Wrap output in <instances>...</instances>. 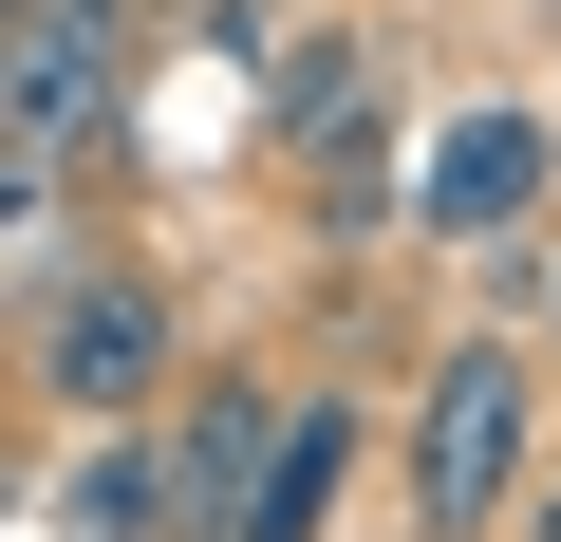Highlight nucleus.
Instances as JSON below:
<instances>
[{
    "instance_id": "nucleus-8",
    "label": "nucleus",
    "mask_w": 561,
    "mask_h": 542,
    "mask_svg": "<svg viewBox=\"0 0 561 542\" xmlns=\"http://www.w3.org/2000/svg\"><path fill=\"white\" fill-rule=\"evenodd\" d=\"M542 542H561V486H542Z\"/></svg>"
},
{
    "instance_id": "nucleus-7",
    "label": "nucleus",
    "mask_w": 561,
    "mask_h": 542,
    "mask_svg": "<svg viewBox=\"0 0 561 542\" xmlns=\"http://www.w3.org/2000/svg\"><path fill=\"white\" fill-rule=\"evenodd\" d=\"M337 486H356V412L319 393L300 430H280V486H262V523H243V542H319V523H337Z\"/></svg>"
},
{
    "instance_id": "nucleus-2",
    "label": "nucleus",
    "mask_w": 561,
    "mask_h": 542,
    "mask_svg": "<svg viewBox=\"0 0 561 542\" xmlns=\"http://www.w3.org/2000/svg\"><path fill=\"white\" fill-rule=\"evenodd\" d=\"M20 374H38V393H57L76 430H94V412L131 430V412L169 393V300L131 281V262H113V281H57V300L20 319Z\"/></svg>"
},
{
    "instance_id": "nucleus-9",
    "label": "nucleus",
    "mask_w": 561,
    "mask_h": 542,
    "mask_svg": "<svg viewBox=\"0 0 561 542\" xmlns=\"http://www.w3.org/2000/svg\"><path fill=\"white\" fill-rule=\"evenodd\" d=\"M0 20H20V0H0Z\"/></svg>"
},
{
    "instance_id": "nucleus-4",
    "label": "nucleus",
    "mask_w": 561,
    "mask_h": 542,
    "mask_svg": "<svg viewBox=\"0 0 561 542\" xmlns=\"http://www.w3.org/2000/svg\"><path fill=\"white\" fill-rule=\"evenodd\" d=\"M280 430H300V393H187L169 412V542H243L262 523V486H280Z\"/></svg>"
},
{
    "instance_id": "nucleus-3",
    "label": "nucleus",
    "mask_w": 561,
    "mask_h": 542,
    "mask_svg": "<svg viewBox=\"0 0 561 542\" xmlns=\"http://www.w3.org/2000/svg\"><path fill=\"white\" fill-rule=\"evenodd\" d=\"M113 94H131V0H20L0 20V131L20 150H94Z\"/></svg>"
},
{
    "instance_id": "nucleus-5",
    "label": "nucleus",
    "mask_w": 561,
    "mask_h": 542,
    "mask_svg": "<svg viewBox=\"0 0 561 542\" xmlns=\"http://www.w3.org/2000/svg\"><path fill=\"white\" fill-rule=\"evenodd\" d=\"M542 169H561V131H542L524 94H486V113H449V150L412 169V224H431V243H524Z\"/></svg>"
},
{
    "instance_id": "nucleus-1",
    "label": "nucleus",
    "mask_w": 561,
    "mask_h": 542,
    "mask_svg": "<svg viewBox=\"0 0 561 542\" xmlns=\"http://www.w3.org/2000/svg\"><path fill=\"white\" fill-rule=\"evenodd\" d=\"M524 430H542L524 337H449V374H431V412H412V523H431V542H486V523L524 505Z\"/></svg>"
},
{
    "instance_id": "nucleus-6",
    "label": "nucleus",
    "mask_w": 561,
    "mask_h": 542,
    "mask_svg": "<svg viewBox=\"0 0 561 542\" xmlns=\"http://www.w3.org/2000/svg\"><path fill=\"white\" fill-rule=\"evenodd\" d=\"M57 523H76V542H169V430L76 449V468H57Z\"/></svg>"
}]
</instances>
